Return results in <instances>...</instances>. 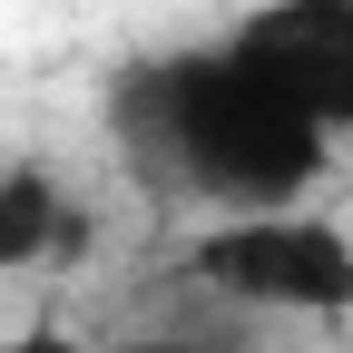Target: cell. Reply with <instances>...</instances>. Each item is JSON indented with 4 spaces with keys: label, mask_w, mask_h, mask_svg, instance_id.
Here are the masks:
<instances>
[{
    "label": "cell",
    "mask_w": 353,
    "mask_h": 353,
    "mask_svg": "<svg viewBox=\"0 0 353 353\" xmlns=\"http://www.w3.org/2000/svg\"><path fill=\"white\" fill-rule=\"evenodd\" d=\"M118 138L138 148V167L176 196H206L226 216H285L304 187L324 176V128H304L294 99L255 59L216 50H176L118 79Z\"/></svg>",
    "instance_id": "cell-1"
},
{
    "label": "cell",
    "mask_w": 353,
    "mask_h": 353,
    "mask_svg": "<svg viewBox=\"0 0 353 353\" xmlns=\"http://www.w3.org/2000/svg\"><path fill=\"white\" fill-rule=\"evenodd\" d=\"M196 285L275 314H353V236L324 216H226L196 236Z\"/></svg>",
    "instance_id": "cell-2"
},
{
    "label": "cell",
    "mask_w": 353,
    "mask_h": 353,
    "mask_svg": "<svg viewBox=\"0 0 353 353\" xmlns=\"http://www.w3.org/2000/svg\"><path fill=\"white\" fill-rule=\"evenodd\" d=\"M226 50L275 79L304 128L353 138V0H265Z\"/></svg>",
    "instance_id": "cell-3"
},
{
    "label": "cell",
    "mask_w": 353,
    "mask_h": 353,
    "mask_svg": "<svg viewBox=\"0 0 353 353\" xmlns=\"http://www.w3.org/2000/svg\"><path fill=\"white\" fill-rule=\"evenodd\" d=\"M59 245H79V216L59 206V187L39 167H10V176H0V275L59 255Z\"/></svg>",
    "instance_id": "cell-4"
},
{
    "label": "cell",
    "mask_w": 353,
    "mask_h": 353,
    "mask_svg": "<svg viewBox=\"0 0 353 353\" xmlns=\"http://www.w3.org/2000/svg\"><path fill=\"white\" fill-rule=\"evenodd\" d=\"M0 353H99V343H79V334H59V324H39V334H10Z\"/></svg>",
    "instance_id": "cell-5"
},
{
    "label": "cell",
    "mask_w": 353,
    "mask_h": 353,
    "mask_svg": "<svg viewBox=\"0 0 353 353\" xmlns=\"http://www.w3.org/2000/svg\"><path fill=\"white\" fill-rule=\"evenodd\" d=\"M138 353H206V343H138Z\"/></svg>",
    "instance_id": "cell-6"
}]
</instances>
